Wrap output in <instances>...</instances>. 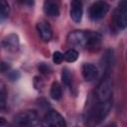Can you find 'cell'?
<instances>
[{
  "instance_id": "52a82bcc",
  "label": "cell",
  "mask_w": 127,
  "mask_h": 127,
  "mask_svg": "<svg viewBox=\"0 0 127 127\" xmlns=\"http://www.w3.org/2000/svg\"><path fill=\"white\" fill-rule=\"evenodd\" d=\"M67 41L70 45L75 47H86V41H87V34L83 31H73L68 34Z\"/></svg>"
},
{
  "instance_id": "7a4b0ae2",
  "label": "cell",
  "mask_w": 127,
  "mask_h": 127,
  "mask_svg": "<svg viewBox=\"0 0 127 127\" xmlns=\"http://www.w3.org/2000/svg\"><path fill=\"white\" fill-rule=\"evenodd\" d=\"M39 122V115L35 110H26L17 114L14 124L17 127H35Z\"/></svg>"
},
{
  "instance_id": "7c38bea8",
  "label": "cell",
  "mask_w": 127,
  "mask_h": 127,
  "mask_svg": "<svg viewBox=\"0 0 127 127\" xmlns=\"http://www.w3.org/2000/svg\"><path fill=\"white\" fill-rule=\"evenodd\" d=\"M86 34H87L86 47L88 49H92V50L97 49L100 46V36L97 33L91 32V31L86 32Z\"/></svg>"
},
{
  "instance_id": "44dd1931",
  "label": "cell",
  "mask_w": 127,
  "mask_h": 127,
  "mask_svg": "<svg viewBox=\"0 0 127 127\" xmlns=\"http://www.w3.org/2000/svg\"><path fill=\"white\" fill-rule=\"evenodd\" d=\"M9 76H10V78L12 80H16L20 76V74H19V72L17 70H13V71H11V73L9 74Z\"/></svg>"
},
{
  "instance_id": "d6986e66",
  "label": "cell",
  "mask_w": 127,
  "mask_h": 127,
  "mask_svg": "<svg viewBox=\"0 0 127 127\" xmlns=\"http://www.w3.org/2000/svg\"><path fill=\"white\" fill-rule=\"evenodd\" d=\"M53 61L55 64H61L64 61V55L61 52H55L53 55Z\"/></svg>"
},
{
  "instance_id": "30bf717a",
  "label": "cell",
  "mask_w": 127,
  "mask_h": 127,
  "mask_svg": "<svg viewBox=\"0 0 127 127\" xmlns=\"http://www.w3.org/2000/svg\"><path fill=\"white\" fill-rule=\"evenodd\" d=\"M81 71H82V75L86 81H91V80L95 79L98 74L97 67L91 64H84L82 65Z\"/></svg>"
},
{
  "instance_id": "7402d4cb",
  "label": "cell",
  "mask_w": 127,
  "mask_h": 127,
  "mask_svg": "<svg viewBox=\"0 0 127 127\" xmlns=\"http://www.w3.org/2000/svg\"><path fill=\"white\" fill-rule=\"evenodd\" d=\"M9 66L5 64V63H0V71H5Z\"/></svg>"
},
{
  "instance_id": "5bb4252c",
  "label": "cell",
  "mask_w": 127,
  "mask_h": 127,
  "mask_svg": "<svg viewBox=\"0 0 127 127\" xmlns=\"http://www.w3.org/2000/svg\"><path fill=\"white\" fill-rule=\"evenodd\" d=\"M50 94H51V97H52L53 99H55V100H59V99L62 97V94H63L62 86H61V84H60L58 81L53 82V84H52V86H51Z\"/></svg>"
},
{
  "instance_id": "cb8c5ba5",
  "label": "cell",
  "mask_w": 127,
  "mask_h": 127,
  "mask_svg": "<svg viewBox=\"0 0 127 127\" xmlns=\"http://www.w3.org/2000/svg\"><path fill=\"white\" fill-rule=\"evenodd\" d=\"M106 127H117V126H116L115 123H110V124H108Z\"/></svg>"
},
{
  "instance_id": "ffe728a7",
  "label": "cell",
  "mask_w": 127,
  "mask_h": 127,
  "mask_svg": "<svg viewBox=\"0 0 127 127\" xmlns=\"http://www.w3.org/2000/svg\"><path fill=\"white\" fill-rule=\"evenodd\" d=\"M39 70L41 71V72H43V73H49L50 72V66H48L46 64H44V63H42V64H40V65H39Z\"/></svg>"
},
{
  "instance_id": "3957f363",
  "label": "cell",
  "mask_w": 127,
  "mask_h": 127,
  "mask_svg": "<svg viewBox=\"0 0 127 127\" xmlns=\"http://www.w3.org/2000/svg\"><path fill=\"white\" fill-rule=\"evenodd\" d=\"M43 127H66L65 120L64 117L55 110L49 111L42 120Z\"/></svg>"
},
{
  "instance_id": "2e32d148",
  "label": "cell",
  "mask_w": 127,
  "mask_h": 127,
  "mask_svg": "<svg viewBox=\"0 0 127 127\" xmlns=\"http://www.w3.org/2000/svg\"><path fill=\"white\" fill-rule=\"evenodd\" d=\"M62 79H63V82H64L66 86H69V85H70V83H71V74H70V72L68 71L67 68H64V69L63 70Z\"/></svg>"
},
{
  "instance_id": "603a6c76",
  "label": "cell",
  "mask_w": 127,
  "mask_h": 127,
  "mask_svg": "<svg viewBox=\"0 0 127 127\" xmlns=\"http://www.w3.org/2000/svg\"><path fill=\"white\" fill-rule=\"evenodd\" d=\"M6 124V119L4 118V117H2V116H0V127H2V126H4Z\"/></svg>"
},
{
  "instance_id": "6da1fadb",
  "label": "cell",
  "mask_w": 127,
  "mask_h": 127,
  "mask_svg": "<svg viewBox=\"0 0 127 127\" xmlns=\"http://www.w3.org/2000/svg\"><path fill=\"white\" fill-rule=\"evenodd\" d=\"M110 108H111L110 100L104 101V102H99L98 101L96 104H94L87 111L85 124L88 127H95L106 117Z\"/></svg>"
},
{
  "instance_id": "277c9868",
  "label": "cell",
  "mask_w": 127,
  "mask_h": 127,
  "mask_svg": "<svg viewBox=\"0 0 127 127\" xmlns=\"http://www.w3.org/2000/svg\"><path fill=\"white\" fill-rule=\"evenodd\" d=\"M112 93V83L108 76L102 78L96 89V98L99 102H104L110 100Z\"/></svg>"
},
{
  "instance_id": "ac0fdd59",
  "label": "cell",
  "mask_w": 127,
  "mask_h": 127,
  "mask_svg": "<svg viewBox=\"0 0 127 127\" xmlns=\"http://www.w3.org/2000/svg\"><path fill=\"white\" fill-rule=\"evenodd\" d=\"M6 95H7V91H6L5 84L2 81H0V105H4L5 104Z\"/></svg>"
},
{
  "instance_id": "5b68a950",
  "label": "cell",
  "mask_w": 127,
  "mask_h": 127,
  "mask_svg": "<svg viewBox=\"0 0 127 127\" xmlns=\"http://www.w3.org/2000/svg\"><path fill=\"white\" fill-rule=\"evenodd\" d=\"M109 5L103 1H97L89 7L88 15L92 21H98L102 19L108 12Z\"/></svg>"
},
{
  "instance_id": "ba28073f",
  "label": "cell",
  "mask_w": 127,
  "mask_h": 127,
  "mask_svg": "<svg viewBox=\"0 0 127 127\" xmlns=\"http://www.w3.org/2000/svg\"><path fill=\"white\" fill-rule=\"evenodd\" d=\"M37 30L39 32V35L41 39L44 42H49L51 41L53 37V31L50 26V24L47 21H41L37 24Z\"/></svg>"
},
{
  "instance_id": "4fadbf2b",
  "label": "cell",
  "mask_w": 127,
  "mask_h": 127,
  "mask_svg": "<svg viewBox=\"0 0 127 127\" xmlns=\"http://www.w3.org/2000/svg\"><path fill=\"white\" fill-rule=\"evenodd\" d=\"M4 47L6 49H8L9 51H15L17 50L18 46H19V40H18V36L17 35H9L8 37H6L3 41Z\"/></svg>"
},
{
  "instance_id": "9c48e42d",
  "label": "cell",
  "mask_w": 127,
  "mask_h": 127,
  "mask_svg": "<svg viewBox=\"0 0 127 127\" xmlns=\"http://www.w3.org/2000/svg\"><path fill=\"white\" fill-rule=\"evenodd\" d=\"M70 17L71 19L78 23L82 18V4L78 0H73L70 3Z\"/></svg>"
},
{
  "instance_id": "8992f818",
  "label": "cell",
  "mask_w": 127,
  "mask_h": 127,
  "mask_svg": "<svg viewBox=\"0 0 127 127\" xmlns=\"http://www.w3.org/2000/svg\"><path fill=\"white\" fill-rule=\"evenodd\" d=\"M114 23L120 29H125L127 26V2L122 1L114 13Z\"/></svg>"
},
{
  "instance_id": "8fae6325",
  "label": "cell",
  "mask_w": 127,
  "mask_h": 127,
  "mask_svg": "<svg viewBox=\"0 0 127 127\" xmlns=\"http://www.w3.org/2000/svg\"><path fill=\"white\" fill-rule=\"evenodd\" d=\"M44 12L50 17H57L60 14V8L58 3L54 1H46L44 3Z\"/></svg>"
},
{
  "instance_id": "9a60e30c",
  "label": "cell",
  "mask_w": 127,
  "mask_h": 127,
  "mask_svg": "<svg viewBox=\"0 0 127 127\" xmlns=\"http://www.w3.org/2000/svg\"><path fill=\"white\" fill-rule=\"evenodd\" d=\"M77 58H78V53H77V51H75L73 49L66 51L64 55V59L68 63H72V62L76 61Z\"/></svg>"
},
{
  "instance_id": "e0dca14e",
  "label": "cell",
  "mask_w": 127,
  "mask_h": 127,
  "mask_svg": "<svg viewBox=\"0 0 127 127\" xmlns=\"http://www.w3.org/2000/svg\"><path fill=\"white\" fill-rule=\"evenodd\" d=\"M9 4L6 1L0 0V16L7 17L9 14Z\"/></svg>"
}]
</instances>
